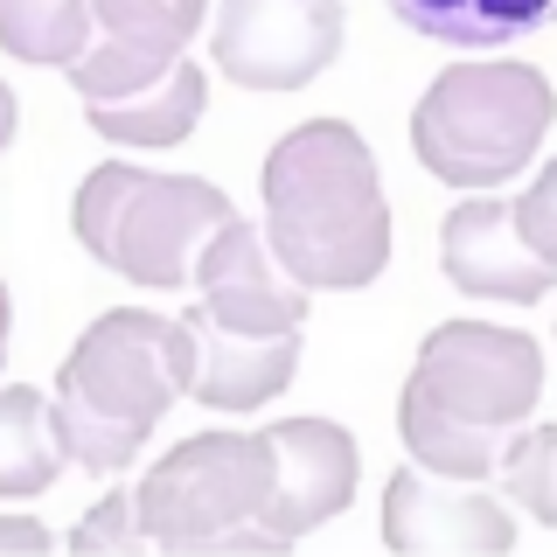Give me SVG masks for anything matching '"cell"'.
<instances>
[{
  "label": "cell",
  "instance_id": "10",
  "mask_svg": "<svg viewBox=\"0 0 557 557\" xmlns=\"http://www.w3.org/2000/svg\"><path fill=\"white\" fill-rule=\"evenodd\" d=\"M383 544L405 557H502L516 544V522L495 495L425 474L411 460L383 487Z\"/></svg>",
  "mask_w": 557,
  "mask_h": 557
},
{
  "label": "cell",
  "instance_id": "4",
  "mask_svg": "<svg viewBox=\"0 0 557 557\" xmlns=\"http://www.w3.org/2000/svg\"><path fill=\"white\" fill-rule=\"evenodd\" d=\"M550 133V77L530 63H453L411 112V153L453 188H502Z\"/></svg>",
  "mask_w": 557,
  "mask_h": 557
},
{
  "label": "cell",
  "instance_id": "24",
  "mask_svg": "<svg viewBox=\"0 0 557 557\" xmlns=\"http://www.w3.org/2000/svg\"><path fill=\"white\" fill-rule=\"evenodd\" d=\"M8 321H14V307H8V278H0V362H8Z\"/></svg>",
  "mask_w": 557,
  "mask_h": 557
},
{
  "label": "cell",
  "instance_id": "12",
  "mask_svg": "<svg viewBox=\"0 0 557 557\" xmlns=\"http://www.w3.org/2000/svg\"><path fill=\"white\" fill-rule=\"evenodd\" d=\"M182 335H188V397L202 411H258L300 370V327L293 335H244V327H223L202 307H188Z\"/></svg>",
  "mask_w": 557,
  "mask_h": 557
},
{
  "label": "cell",
  "instance_id": "16",
  "mask_svg": "<svg viewBox=\"0 0 557 557\" xmlns=\"http://www.w3.org/2000/svg\"><path fill=\"white\" fill-rule=\"evenodd\" d=\"M0 49L70 70L91 49V0H0Z\"/></svg>",
  "mask_w": 557,
  "mask_h": 557
},
{
  "label": "cell",
  "instance_id": "1",
  "mask_svg": "<svg viewBox=\"0 0 557 557\" xmlns=\"http://www.w3.org/2000/svg\"><path fill=\"white\" fill-rule=\"evenodd\" d=\"M265 251L307 293H362L391 265V202L348 119L293 126L258 168Z\"/></svg>",
  "mask_w": 557,
  "mask_h": 557
},
{
  "label": "cell",
  "instance_id": "13",
  "mask_svg": "<svg viewBox=\"0 0 557 557\" xmlns=\"http://www.w3.org/2000/svg\"><path fill=\"white\" fill-rule=\"evenodd\" d=\"M202 104H209V77H202V63L182 57L168 77L139 84L126 98H91L84 119H91V133H104L112 147H182V139L196 133Z\"/></svg>",
  "mask_w": 557,
  "mask_h": 557
},
{
  "label": "cell",
  "instance_id": "3",
  "mask_svg": "<svg viewBox=\"0 0 557 557\" xmlns=\"http://www.w3.org/2000/svg\"><path fill=\"white\" fill-rule=\"evenodd\" d=\"M174 397H188V335L147 307H112L77 335L57 370V440L84 474L112 481L139 460Z\"/></svg>",
  "mask_w": 557,
  "mask_h": 557
},
{
  "label": "cell",
  "instance_id": "21",
  "mask_svg": "<svg viewBox=\"0 0 557 557\" xmlns=\"http://www.w3.org/2000/svg\"><path fill=\"white\" fill-rule=\"evenodd\" d=\"M550 209H557V182L550 174H536L530 182V196H522L509 216H516V231H522V244H530L536 258H557V223H550Z\"/></svg>",
  "mask_w": 557,
  "mask_h": 557
},
{
  "label": "cell",
  "instance_id": "14",
  "mask_svg": "<svg viewBox=\"0 0 557 557\" xmlns=\"http://www.w3.org/2000/svg\"><path fill=\"white\" fill-rule=\"evenodd\" d=\"M391 14L453 49H502L550 22V0H391Z\"/></svg>",
  "mask_w": 557,
  "mask_h": 557
},
{
  "label": "cell",
  "instance_id": "23",
  "mask_svg": "<svg viewBox=\"0 0 557 557\" xmlns=\"http://www.w3.org/2000/svg\"><path fill=\"white\" fill-rule=\"evenodd\" d=\"M8 139H14V91L0 84V147H8Z\"/></svg>",
  "mask_w": 557,
  "mask_h": 557
},
{
  "label": "cell",
  "instance_id": "19",
  "mask_svg": "<svg viewBox=\"0 0 557 557\" xmlns=\"http://www.w3.org/2000/svg\"><path fill=\"white\" fill-rule=\"evenodd\" d=\"M550 460H557V425H530L522 440L502 453V487H509V502L530 509V522H557V495H550Z\"/></svg>",
  "mask_w": 557,
  "mask_h": 557
},
{
  "label": "cell",
  "instance_id": "18",
  "mask_svg": "<svg viewBox=\"0 0 557 557\" xmlns=\"http://www.w3.org/2000/svg\"><path fill=\"white\" fill-rule=\"evenodd\" d=\"M209 0H91V28L112 42H147V49H188L202 28Z\"/></svg>",
  "mask_w": 557,
  "mask_h": 557
},
{
  "label": "cell",
  "instance_id": "20",
  "mask_svg": "<svg viewBox=\"0 0 557 557\" xmlns=\"http://www.w3.org/2000/svg\"><path fill=\"white\" fill-rule=\"evenodd\" d=\"M70 550L77 557H133V550H147L126 487H112V495H98L91 509H84V522L70 530Z\"/></svg>",
  "mask_w": 557,
  "mask_h": 557
},
{
  "label": "cell",
  "instance_id": "7",
  "mask_svg": "<svg viewBox=\"0 0 557 557\" xmlns=\"http://www.w3.org/2000/svg\"><path fill=\"white\" fill-rule=\"evenodd\" d=\"M342 0H216L209 57L244 91H300L342 57Z\"/></svg>",
  "mask_w": 557,
  "mask_h": 557
},
{
  "label": "cell",
  "instance_id": "11",
  "mask_svg": "<svg viewBox=\"0 0 557 557\" xmlns=\"http://www.w3.org/2000/svg\"><path fill=\"white\" fill-rule=\"evenodd\" d=\"M440 265L460 293H474V300H516V307H536L557 278V258H536L516 231L509 202H487V196L446 209Z\"/></svg>",
  "mask_w": 557,
  "mask_h": 557
},
{
  "label": "cell",
  "instance_id": "8",
  "mask_svg": "<svg viewBox=\"0 0 557 557\" xmlns=\"http://www.w3.org/2000/svg\"><path fill=\"white\" fill-rule=\"evenodd\" d=\"M265 460H272V474H265V502H258V530L278 550L300 544L321 522H335L356 502L362 453H356V432L335 425V418H286V425H272Z\"/></svg>",
  "mask_w": 557,
  "mask_h": 557
},
{
  "label": "cell",
  "instance_id": "17",
  "mask_svg": "<svg viewBox=\"0 0 557 557\" xmlns=\"http://www.w3.org/2000/svg\"><path fill=\"white\" fill-rule=\"evenodd\" d=\"M174 63H182V49H147V42H112V35H98V42L70 63V91H77L84 104L91 98H126V91H139V84L168 77Z\"/></svg>",
  "mask_w": 557,
  "mask_h": 557
},
{
  "label": "cell",
  "instance_id": "5",
  "mask_svg": "<svg viewBox=\"0 0 557 557\" xmlns=\"http://www.w3.org/2000/svg\"><path fill=\"white\" fill-rule=\"evenodd\" d=\"M237 209L223 188L202 174H147V168H91L70 202V231L98 258L104 272L133 278V286H188L196 251L216 223Z\"/></svg>",
  "mask_w": 557,
  "mask_h": 557
},
{
  "label": "cell",
  "instance_id": "6",
  "mask_svg": "<svg viewBox=\"0 0 557 557\" xmlns=\"http://www.w3.org/2000/svg\"><path fill=\"white\" fill-rule=\"evenodd\" d=\"M265 432H196V440L168 446V460L133 487V516L147 550L168 557H258L278 550L258 530V502H265Z\"/></svg>",
  "mask_w": 557,
  "mask_h": 557
},
{
  "label": "cell",
  "instance_id": "22",
  "mask_svg": "<svg viewBox=\"0 0 557 557\" xmlns=\"http://www.w3.org/2000/svg\"><path fill=\"white\" fill-rule=\"evenodd\" d=\"M0 550H22V557H42L49 550V530L35 516H0Z\"/></svg>",
  "mask_w": 557,
  "mask_h": 557
},
{
  "label": "cell",
  "instance_id": "9",
  "mask_svg": "<svg viewBox=\"0 0 557 557\" xmlns=\"http://www.w3.org/2000/svg\"><path fill=\"white\" fill-rule=\"evenodd\" d=\"M188 286H196V307L209 321L244 327V335H293V327H307V286L286 278V265L265 251V231H251L244 216L209 231Z\"/></svg>",
  "mask_w": 557,
  "mask_h": 557
},
{
  "label": "cell",
  "instance_id": "15",
  "mask_svg": "<svg viewBox=\"0 0 557 557\" xmlns=\"http://www.w3.org/2000/svg\"><path fill=\"white\" fill-rule=\"evenodd\" d=\"M63 440H57V418H49V397L35 383H14L0 391V502H22L42 495L49 481L63 474Z\"/></svg>",
  "mask_w": 557,
  "mask_h": 557
},
{
  "label": "cell",
  "instance_id": "2",
  "mask_svg": "<svg viewBox=\"0 0 557 557\" xmlns=\"http://www.w3.org/2000/svg\"><path fill=\"white\" fill-rule=\"evenodd\" d=\"M536 397H544L536 335L487 321H446L418 348V370L397 397V432L425 474L487 481L509 453V432L530 425Z\"/></svg>",
  "mask_w": 557,
  "mask_h": 557
}]
</instances>
